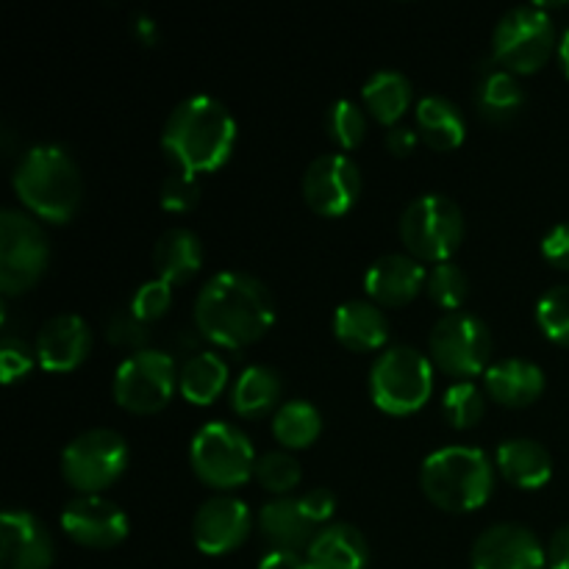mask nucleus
<instances>
[{"instance_id":"f257e3e1","label":"nucleus","mask_w":569,"mask_h":569,"mask_svg":"<svg viewBox=\"0 0 569 569\" xmlns=\"http://www.w3.org/2000/svg\"><path fill=\"white\" fill-rule=\"evenodd\" d=\"M276 322V300L253 276L228 270L203 283L194 300V326L200 337L222 348H248Z\"/></svg>"},{"instance_id":"f03ea898","label":"nucleus","mask_w":569,"mask_h":569,"mask_svg":"<svg viewBox=\"0 0 569 569\" xmlns=\"http://www.w3.org/2000/svg\"><path fill=\"white\" fill-rule=\"evenodd\" d=\"M161 148L176 170L189 176L214 172L237 148V120L228 106L211 94H192L167 117Z\"/></svg>"},{"instance_id":"7ed1b4c3","label":"nucleus","mask_w":569,"mask_h":569,"mask_svg":"<svg viewBox=\"0 0 569 569\" xmlns=\"http://www.w3.org/2000/svg\"><path fill=\"white\" fill-rule=\"evenodd\" d=\"M14 192L28 211L61 226L76 217L81 206L83 181L78 164L59 144H37L14 167Z\"/></svg>"},{"instance_id":"20e7f679","label":"nucleus","mask_w":569,"mask_h":569,"mask_svg":"<svg viewBox=\"0 0 569 569\" xmlns=\"http://www.w3.org/2000/svg\"><path fill=\"white\" fill-rule=\"evenodd\" d=\"M420 487L437 509L450 515L478 511L495 492V467L478 448L453 445L433 450L420 470Z\"/></svg>"},{"instance_id":"39448f33","label":"nucleus","mask_w":569,"mask_h":569,"mask_svg":"<svg viewBox=\"0 0 569 569\" xmlns=\"http://www.w3.org/2000/svg\"><path fill=\"white\" fill-rule=\"evenodd\" d=\"M433 361L411 345L383 350L370 370V398L383 415L409 417L431 400Z\"/></svg>"},{"instance_id":"423d86ee","label":"nucleus","mask_w":569,"mask_h":569,"mask_svg":"<svg viewBox=\"0 0 569 569\" xmlns=\"http://www.w3.org/2000/svg\"><path fill=\"white\" fill-rule=\"evenodd\" d=\"M256 450L248 433L233 422H206L192 437L189 465L211 489H237L256 472Z\"/></svg>"},{"instance_id":"0eeeda50","label":"nucleus","mask_w":569,"mask_h":569,"mask_svg":"<svg viewBox=\"0 0 569 569\" xmlns=\"http://www.w3.org/2000/svg\"><path fill=\"white\" fill-rule=\"evenodd\" d=\"M398 231L409 256L417 261L442 264L453 259L465 239V214L448 194L431 192L406 206Z\"/></svg>"},{"instance_id":"6e6552de","label":"nucleus","mask_w":569,"mask_h":569,"mask_svg":"<svg viewBox=\"0 0 569 569\" xmlns=\"http://www.w3.org/2000/svg\"><path fill=\"white\" fill-rule=\"evenodd\" d=\"M556 28L542 3L515 6L500 17L492 33V59L511 76H531L553 56Z\"/></svg>"},{"instance_id":"1a4fd4ad","label":"nucleus","mask_w":569,"mask_h":569,"mask_svg":"<svg viewBox=\"0 0 569 569\" xmlns=\"http://www.w3.org/2000/svg\"><path fill=\"white\" fill-rule=\"evenodd\" d=\"M431 361L445 376L470 381L489 370L492 356V331L481 317L470 311H450L439 317L428 339Z\"/></svg>"},{"instance_id":"9d476101","label":"nucleus","mask_w":569,"mask_h":569,"mask_svg":"<svg viewBox=\"0 0 569 569\" xmlns=\"http://www.w3.org/2000/svg\"><path fill=\"white\" fill-rule=\"evenodd\" d=\"M48 259V237L33 217L14 209L0 211V289L6 298L37 287Z\"/></svg>"},{"instance_id":"9b49d317","label":"nucleus","mask_w":569,"mask_h":569,"mask_svg":"<svg viewBox=\"0 0 569 569\" xmlns=\"http://www.w3.org/2000/svg\"><path fill=\"white\" fill-rule=\"evenodd\" d=\"M128 445L111 428H89L78 433L61 453V476L81 495H98L126 472Z\"/></svg>"},{"instance_id":"f8f14e48","label":"nucleus","mask_w":569,"mask_h":569,"mask_svg":"<svg viewBox=\"0 0 569 569\" xmlns=\"http://www.w3.org/2000/svg\"><path fill=\"white\" fill-rule=\"evenodd\" d=\"M176 387V361L164 350H137L114 372V400L131 415L161 411Z\"/></svg>"},{"instance_id":"ddd939ff","label":"nucleus","mask_w":569,"mask_h":569,"mask_svg":"<svg viewBox=\"0 0 569 569\" xmlns=\"http://www.w3.org/2000/svg\"><path fill=\"white\" fill-rule=\"evenodd\" d=\"M361 194V170L350 156L326 153L306 167L303 200L320 217H342Z\"/></svg>"},{"instance_id":"4468645a","label":"nucleus","mask_w":569,"mask_h":569,"mask_svg":"<svg viewBox=\"0 0 569 569\" xmlns=\"http://www.w3.org/2000/svg\"><path fill=\"white\" fill-rule=\"evenodd\" d=\"M253 528L248 503L233 495H214L206 500L192 520L194 548L206 556H228L244 545Z\"/></svg>"},{"instance_id":"2eb2a0df","label":"nucleus","mask_w":569,"mask_h":569,"mask_svg":"<svg viewBox=\"0 0 569 569\" xmlns=\"http://www.w3.org/2000/svg\"><path fill=\"white\" fill-rule=\"evenodd\" d=\"M472 569H548V550L537 533L517 522L487 528L472 545Z\"/></svg>"},{"instance_id":"dca6fc26","label":"nucleus","mask_w":569,"mask_h":569,"mask_svg":"<svg viewBox=\"0 0 569 569\" xmlns=\"http://www.w3.org/2000/svg\"><path fill=\"white\" fill-rule=\"evenodd\" d=\"M61 528L83 548L109 550L128 537V517L120 506L100 495H78L61 511Z\"/></svg>"},{"instance_id":"f3484780","label":"nucleus","mask_w":569,"mask_h":569,"mask_svg":"<svg viewBox=\"0 0 569 569\" xmlns=\"http://www.w3.org/2000/svg\"><path fill=\"white\" fill-rule=\"evenodd\" d=\"M53 539L37 515L22 509L3 511L0 520V569H50Z\"/></svg>"},{"instance_id":"a211bd4d","label":"nucleus","mask_w":569,"mask_h":569,"mask_svg":"<svg viewBox=\"0 0 569 569\" xmlns=\"http://www.w3.org/2000/svg\"><path fill=\"white\" fill-rule=\"evenodd\" d=\"M37 361L48 372H72L92 350V328L78 315H56L39 328Z\"/></svg>"},{"instance_id":"6ab92c4d","label":"nucleus","mask_w":569,"mask_h":569,"mask_svg":"<svg viewBox=\"0 0 569 569\" xmlns=\"http://www.w3.org/2000/svg\"><path fill=\"white\" fill-rule=\"evenodd\" d=\"M426 267L409 253L381 256L365 272V289L370 300L376 306H387V309L411 303L426 289Z\"/></svg>"},{"instance_id":"aec40b11","label":"nucleus","mask_w":569,"mask_h":569,"mask_svg":"<svg viewBox=\"0 0 569 569\" xmlns=\"http://www.w3.org/2000/svg\"><path fill=\"white\" fill-rule=\"evenodd\" d=\"M370 545L365 533L348 522H331L320 528L306 548V569H367Z\"/></svg>"},{"instance_id":"412c9836","label":"nucleus","mask_w":569,"mask_h":569,"mask_svg":"<svg viewBox=\"0 0 569 569\" xmlns=\"http://www.w3.org/2000/svg\"><path fill=\"white\" fill-rule=\"evenodd\" d=\"M259 531L270 542L272 550H306L311 539L320 533L309 515H306L300 498H276L261 506L259 511Z\"/></svg>"},{"instance_id":"4be33fe9","label":"nucleus","mask_w":569,"mask_h":569,"mask_svg":"<svg viewBox=\"0 0 569 569\" xmlns=\"http://www.w3.org/2000/svg\"><path fill=\"white\" fill-rule=\"evenodd\" d=\"M483 383L495 403L509 406V409H526L537 403L545 392L542 367L528 359H503L489 365L483 372Z\"/></svg>"},{"instance_id":"5701e85b","label":"nucleus","mask_w":569,"mask_h":569,"mask_svg":"<svg viewBox=\"0 0 569 569\" xmlns=\"http://www.w3.org/2000/svg\"><path fill=\"white\" fill-rule=\"evenodd\" d=\"M333 337L353 353H372L389 339V320L372 300H348L333 311Z\"/></svg>"},{"instance_id":"b1692460","label":"nucleus","mask_w":569,"mask_h":569,"mask_svg":"<svg viewBox=\"0 0 569 569\" xmlns=\"http://www.w3.org/2000/svg\"><path fill=\"white\" fill-rule=\"evenodd\" d=\"M495 465H498L500 476L517 489H542L553 476V459H550L548 448L539 445L537 439H506L500 442L498 453H495Z\"/></svg>"},{"instance_id":"393cba45","label":"nucleus","mask_w":569,"mask_h":569,"mask_svg":"<svg viewBox=\"0 0 569 569\" xmlns=\"http://www.w3.org/2000/svg\"><path fill=\"white\" fill-rule=\"evenodd\" d=\"M417 131L431 150L448 153L456 150L467 137V122L459 106L442 94H426L415 106Z\"/></svg>"},{"instance_id":"a878e982","label":"nucleus","mask_w":569,"mask_h":569,"mask_svg":"<svg viewBox=\"0 0 569 569\" xmlns=\"http://www.w3.org/2000/svg\"><path fill=\"white\" fill-rule=\"evenodd\" d=\"M153 267L161 281L189 283L203 267V242L187 228H170L153 248Z\"/></svg>"},{"instance_id":"bb28decb","label":"nucleus","mask_w":569,"mask_h":569,"mask_svg":"<svg viewBox=\"0 0 569 569\" xmlns=\"http://www.w3.org/2000/svg\"><path fill=\"white\" fill-rule=\"evenodd\" d=\"M476 106L483 120L506 126L526 106V92H522L517 76H511L498 61H492V67H487L476 83Z\"/></svg>"},{"instance_id":"cd10ccee","label":"nucleus","mask_w":569,"mask_h":569,"mask_svg":"<svg viewBox=\"0 0 569 569\" xmlns=\"http://www.w3.org/2000/svg\"><path fill=\"white\" fill-rule=\"evenodd\" d=\"M411 98V81L398 70H378L367 78V83L361 87V103L370 111L372 120L381 122V126L395 128L400 122V117L409 111Z\"/></svg>"},{"instance_id":"c85d7f7f","label":"nucleus","mask_w":569,"mask_h":569,"mask_svg":"<svg viewBox=\"0 0 569 569\" xmlns=\"http://www.w3.org/2000/svg\"><path fill=\"white\" fill-rule=\"evenodd\" d=\"M281 378L272 367L253 365L233 383L231 406L244 420H259L276 409L278 400H281Z\"/></svg>"},{"instance_id":"c756f323","label":"nucleus","mask_w":569,"mask_h":569,"mask_svg":"<svg viewBox=\"0 0 569 569\" xmlns=\"http://www.w3.org/2000/svg\"><path fill=\"white\" fill-rule=\"evenodd\" d=\"M228 365L217 353H194L178 372V389L192 406H209L226 392Z\"/></svg>"},{"instance_id":"7c9ffc66","label":"nucleus","mask_w":569,"mask_h":569,"mask_svg":"<svg viewBox=\"0 0 569 569\" xmlns=\"http://www.w3.org/2000/svg\"><path fill=\"white\" fill-rule=\"evenodd\" d=\"M322 431V417L309 400H287L272 417V437L287 450H303L317 442Z\"/></svg>"},{"instance_id":"2f4dec72","label":"nucleus","mask_w":569,"mask_h":569,"mask_svg":"<svg viewBox=\"0 0 569 569\" xmlns=\"http://www.w3.org/2000/svg\"><path fill=\"white\" fill-rule=\"evenodd\" d=\"M253 478L261 483V489H267L276 498H289L298 489L303 472H300L298 459L289 450H270V453L256 459Z\"/></svg>"},{"instance_id":"473e14b6","label":"nucleus","mask_w":569,"mask_h":569,"mask_svg":"<svg viewBox=\"0 0 569 569\" xmlns=\"http://www.w3.org/2000/svg\"><path fill=\"white\" fill-rule=\"evenodd\" d=\"M426 292L439 309L450 315V311H459L467 295H470V278H467V272L459 264L442 261V264H433V270L428 272Z\"/></svg>"},{"instance_id":"72a5a7b5","label":"nucleus","mask_w":569,"mask_h":569,"mask_svg":"<svg viewBox=\"0 0 569 569\" xmlns=\"http://www.w3.org/2000/svg\"><path fill=\"white\" fill-rule=\"evenodd\" d=\"M442 411L450 426L465 431V428L481 422L483 411H487V400H483V392L472 381H456L442 395Z\"/></svg>"},{"instance_id":"f704fd0d","label":"nucleus","mask_w":569,"mask_h":569,"mask_svg":"<svg viewBox=\"0 0 569 569\" xmlns=\"http://www.w3.org/2000/svg\"><path fill=\"white\" fill-rule=\"evenodd\" d=\"M326 128H328V137L339 144L342 150H353L365 142V133H367V114L356 100H337L331 103L326 114Z\"/></svg>"},{"instance_id":"c9c22d12","label":"nucleus","mask_w":569,"mask_h":569,"mask_svg":"<svg viewBox=\"0 0 569 569\" xmlns=\"http://www.w3.org/2000/svg\"><path fill=\"white\" fill-rule=\"evenodd\" d=\"M537 326L550 342L569 348V287H553L539 298L537 303Z\"/></svg>"},{"instance_id":"e433bc0d","label":"nucleus","mask_w":569,"mask_h":569,"mask_svg":"<svg viewBox=\"0 0 569 569\" xmlns=\"http://www.w3.org/2000/svg\"><path fill=\"white\" fill-rule=\"evenodd\" d=\"M172 306V287L167 281H161V278H153V281H144L142 287L137 289V295L131 298V311L139 317V320H144L150 326V322L161 320V317L170 311Z\"/></svg>"},{"instance_id":"4c0bfd02","label":"nucleus","mask_w":569,"mask_h":569,"mask_svg":"<svg viewBox=\"0 0 569 569\" xmlns=\"http://www.w3.org/2000/svg\"><path fill=\"white\" fill-rule=\"evenodd\" d=\"M200 183L198 176H189V172H170L161 183V206L167 211H176V214H183V211H192L194 206L200 203Z\"/></svg>"},{"instance_id":"58836bf2","label":"nucleus","mask_w":569,"mask_h":569,"mask_svg":"<svg viewBox=\"0 0 569 569\" xmlns=\"http://www.w3.org/2000/svg\"><path fill=\"white\" fill-rule=\"evenodd\" d=\"M150 337V328L148 322L139 320L137 315L131 311V306L128 309H120L111 315L109 326H106V339H109L111 345H117V348H128V350H144L142 345L148 342Z\"/></svg>"},{"instance_id":"ea45409f","label":"nucleus","mask_w":569,"mask_h":569,"mask_svg":"<svg viewBox=\"0 0 569 569\" xmlns=\"http://www.w3.org/2000/svg\"><path fill=\"white\" fill-rule=\"evenodd\" d=\"M33 365H39L37 348H31L20 337L3 339V345H0V376H3V383L22 381L33 370Z\"/></svg>"},{"instance_id":"a19ab883","label":"nucleus","mask_w":569,"mask_h":569,"mask_svg":"<svg viewBox=\"0 0 569 569\" xmlns=\"http://www.w3.org/2000/svg\"><path fill=\"white\" fill-rule=\"evenodd\" d=\"M542 256L556 270L569 272V222H559V226H553L545 233Z\"/></svg>"},{"instance_id":"79ce46f5","label":"nucleus","mask_w":569,"mask_h":569,"mask_svg":"<svg viewBox=\"0 0 569 569\" xmlns=\"http://www.w3.org/2000/svg\"><path fill=\"white\" fill-rule=\"evenodd\" d=\"M300 503H303L306 515L315 520L317 528L331 526V517H333V511H337V498H333L326 487L309 489L306 495H300Z\"/></svg>"},{"instance_id":"37998d69","label":"nucleus","mask_w":569,"mask_h":569,"mask_svg":"<svg viewBox=\"0 0 569 569\" xmlns=\"http://www.w3.org/2000/svg\"><path fill=\"white\" fill-rule=\"evenodd\" d=\"M545 550H548V569H569V526H561Z\"/></svg>"},{"instance_id":"c03bdc74","label":"nucleus","mask_w":569,"mask_h":569,"mask_svg":"<svg viewBox=\"0 0 569 569\" xmlns=\"http://www.w3.org/2000/svg\"><path fill=\"white\" fill-rule=\"evenodd\" d=\"M417 139H420V133H415L411 128H406V126L389 128V133H387L389 153L398 156V159H403V156H409L411 150L417 148Z\"/></svg>"},{"instance_id":"a18cd8bd","label":"nucleus","mask_w":569,"mask_h":569,"mask_svg":"<svg viewBox=\"0 0 569 569\" xmlns=\"http://www.w3.org/2000/svg\"><path fill=\"white\" fill-rule=\"evenodd\" d=\"M259 569H306V553H298V550H270L259 561Z\"/></svg>"},{"instance_id":"49530a36","label":"nucleus","mask_w":569,"mask_h":569,"mask_svg":"<svg viewBox=\"0 0 569 569\" xmlns=\"http://www.w3.org/2000/svg\"><path fill=\"white\" fill-rule=\"evenodd\" d=\"M137 37L142 39L144 44H156V39H159V31H156V22L148 20V17H142V20H137Z\"/></svg>"},{"instance_id":"de8ad7c7","label":"nucleus","mask_w":569,"mask_h":569,"mask_svg":"<svg viewBox=\"0 0 569 569\" xmlns=\"http://www.w3.org/2000/svg\"><path fill=\"white\" fill-rule=\"evenodd\" d=\"M559 64H561V72H565V76L569 78V28L565 33H561V39H559Z\"/></svg>"}]
</instances>
